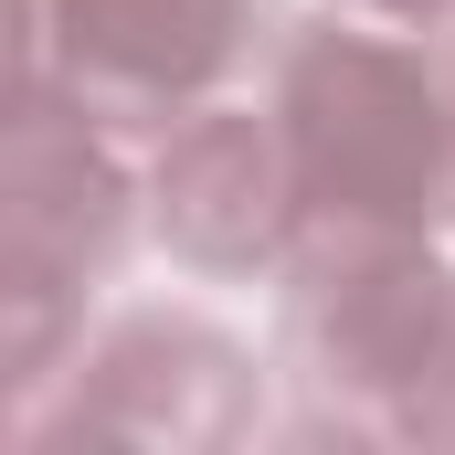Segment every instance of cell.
I'll return each mask as SVG.
<instances>
[{
  "label": "cell",
  "instance_id": "obj_3",
  "mask_svg": "<svg viewBox=\"0 0 455 455\" xmlns=\"http://www.w3.org/2000/svg\"><path fill=\"white\" fill-rule=\"evenodd\" d=\"M116 243H127V170L107 127L53 85H11V286L75 297L85 275H107Z\"/></svg>",
  "mask_w": 455,
  "mask_h": 455
},
{
  "label": "cell",
  "instance_id": "obj_4",
  "mask_svg": "<svg viewBox=\"0 0 455 455\" xmlns=\"http://www.w3.org/2000/svg\"><path fill=\"white\" fill-rule=\"evenodd\" d=\"M148 223L170 254L191 265H265L286 254V233L307 223V180H297V148L275 116H243V107H202L148 170Z\"/></svg>",
  "mask_w": 455,
  "mask_h": 455
},
{
  "label": "cell",
  "instance_id": "obj_1",
  "mask_svg": "<svg viewBox=\"0 0 455 455\" xmlns=\"http://www.w3.org/2000/svg\"><path fill=\"white\" fill-rule=\"evenodd\" d=\"M275 127L318 223H424L455 180V85L371 21H307L286 43Z\"/></svg>",
  "mask_w": 455,
  "mask_h": 455
},
{
  "label": "cell",
  "instance_id": "obj_2",
  "mask_svg": "<svg viewBox=\"0 0 455 455\" xmlns=\"http://www.w3.org/2000/svg\"><path fill=\"white\" fill-rule=\"evenodd\" d=\"M275 0H21V85H53L96 127H170L254 64Z\"/></svg>",
  "mask_w": 455,
  "mask_h": 455
}]
</instances>
